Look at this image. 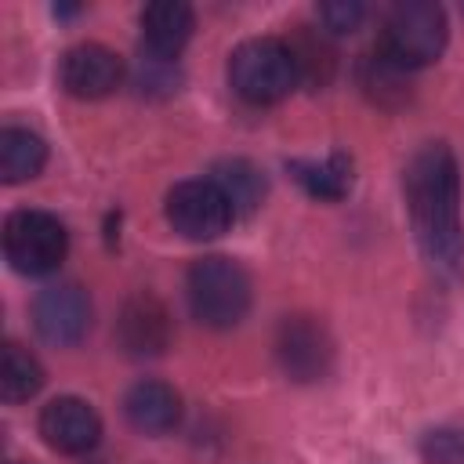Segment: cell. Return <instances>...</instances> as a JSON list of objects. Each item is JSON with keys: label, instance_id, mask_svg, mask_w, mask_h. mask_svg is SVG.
I'll return each instance as SVG.
<instances>
[{"label": "cell", "instance_id": "cell-18", "mask_svg": "<svg viewBox=\"0 0 464 464\" xmlns=\"http://www.w3.org/2000/svg\"><path fill=\"white\" fill-rule=\"evenodd\" d=\"M210 178H214V181L221 185V192L232 199L236 214H246V210H254V207L261 203L265 181H261V174H257L246 160H225V163L214 167Z\"/></svg>", "mask_w": 464, "mask_h": 464}, {"label": "cell", "instance_id": "cell-21", "mask_svg": "<svg viewBox=\"0 0 464 464\" xmlns=\"http://www.w3.org/2000/svg\"><path fill=\"white\" fill-rule=\"evenodd\" d=\"M366 7L359 0H334V4H319V22L330 33H352L362 22Z\"/></svg>", "mask_w": 464, "mask_h": 464}, {"label": "cell", "instance_id": "cell-15", "mask_svg": "<svg viewBox=\"0 0 464 464\" xmlns=\"http://www.w3.org/2000/svg\"><path fill=\"white\" fill-rule=\"evenodd\" d=\"M47 163V145L40 134L25 130V127H4L0 134V178L7 185L29 181L44 170Z\"/></svg>", "mask_w": 464, "mask_h": 464}, {"label": "cell", "instance_id": "cell-9", "mask_svg": "<svg viewBox=\"0 0 464 464\" xmlns=\"http://www.w3.org/2000/svg\"><path fill=\"white\" fill-rule=\"evenodd\" d=\"M33 323H36V334L47 341V344H76L83 341L87 326H91V301H87V290L76 286V283H54L47 286L36 304H33Z\"/></svg>", "mask_w": 464, "mask_h": 464}, {"label": "cell", "instance_id": "cell-3", "mask_svg": "<svg viewBox=\"0 0 464 464\" xmlns=\"http://www.w3.org/2000/svg\"><path fill=\"white\" fill-rule=\"evenodd\" d=\"M228 80H232L236 94L250 105L283 102L301 83L294 54H290L286 40H279V36H254V40L239 44L228 62Z\"/></svg>", "mask_w": 464, "mask_h": 464}, {"label": "cell", "instance_id": "cell-16", "mask_svg": "<svg viewBox=\"0 0 464 464\" xmlns=\"http://www.w3.org/2000/svg\"><path fill=\"white\" fill-rule=\"evenodd\" d=\"M44 388V366L33 352L7 341L0 355V399L4 402H25Z\"/></svg>", "mask_w": 464, "mask_h": 464}, {"label": "cell", "instance_id": "cell-20", "mask_svg": "<svg viewBox=\"0 0 464 464\" xmlns=\"http://www.w3.org/2000/svg\"><path fill=\"white\" fill-rule=\"evenodd\" d=\"M424 464H464V431L460 428H435L420 439Z\"/></svg>", "mask_w": 464, "mask_h": 464}, {"label": "cell", "instance_id": "cell-11", "mask_svg": "<svg viewBox=\"0 0 464 464\" xmlns=\"http://www.w3.org/2000/svg\"><path fill=\"white\" fill-rule=\"evenodd\" d=\"M62 87L72 98H105L123 80V62L105 44H76L62 58Z\"/></svg>", "mask_w": 464, "mask_h": 464}, {"label": "cell", "instance_id": "cell-1", "mask_svg": "<svg viewBox=\"0 0 464 464\" xmlns=\"http://www.w3.org/2000/svg\"><path fill=\"white\" fill-rule=\"evenodd\" d=\"M406 210L420 250L439 268H460L464 225H460V174L450 145H424L406 167Z\"/></svg>", "mask_w": 464, "mask_h": 464}, {"label": "cell", "instance_id": "cell-5", "mask_svg": "<svg viewBox=\"0 0 464 464\" xmlns=\"http://www.w3.org/2000/svg\"><path fill=\"white\" fill-rule=\"evenodd\" d=\"M69 250L65 225L47 210H14L4 221V257L22 276H51Z\"/></svg>", "mask_w": 464, "mask_h": 464}, {"label": "cell", "instance_id": "cell-2", "mask_svg": "<svg viewBox=\"0 0 464 464\" xmlns=\"http://www.w3.org/2000/svg\"><path fill=\"white\" fill-rule=\"evenodd\" d=\"M185 294H188L192 315L203 326H214V330L236 326L250 308V279H246V272L232 257H221V254L199 257L188 268Z\"/></svg>", "mask_w": 464, "mask_h": 464}, {"label": "cell", "instance_id": "cell-10", "mask_svg": "<svg viewBox=\"0 0 464 464\" xmlns=\"http://www.w3.org/2000/svg\"><path fill=\"white\" fill-rule=\"evenodd\" d=\"M40 435L51 450L58 453H91L102 439V420L98 413L76 399V395H62V399H51L40 413Z\"/></svg>", "mask_w": 464, "mask_h": 464}, {"label": "cell", "instance_id": "cell-14", "mask_svg": "<svg viewBox=\"0 0 464 464\" xmlns=\"http://www.w3.org/2000/svg\"><path fill=\"white\" fill-rule=\"evenodd\" d=\"M286 170L315 199H344L352 192V160L344 152H330L326 160H290Z\"/></svg>", "mask_w": 464, "mask_h": 464}, {"label": "cell", "instance_id": "cell-13", "mask_svg": "<svg viewBox=\"0 0 464 464\" xmlns=\"http://www.w3.org/2000/svg\"><path fill=\"white\" fill-rule=\"evenodd\" d=\"M123 413L130 428L145 435H167L181 420V395L163 381H138L123 395Z\"/></svg>", "mask_w": 464, "mask_h": 464}, {"label": "cell", "instance_id": "cell-4", "mask_svg": "<svg viewBox=\"0 0 464 464\" xmlns=\"http://www.w3.org/2000/svg\"><path fill=\"white\" fill-rule=\"evenodd\" d=\"M446 47V11L428 0H406L395 4L381 29V51L402 65L420 69L431 65Z\"/></svg>", "mask_w": 464, "mask_h": 464}, {"label": "cell", "instance_id": "cell-12", "mask_svg": "<svg viewBox=\"0 0 464 464\" xmlns=\"http://www.w3.org/2000/svg\"><path fill=\"white\" fill-rule=\"evenodd\" d=\"M196 29V14L188 4H174V0H163V4H149L141 11V44H145V54L152 58H178L181 47L188 44Z\"/></svg>", "mask_w": 464, "mask_h": 464}, {"label": "cell", "instance_id": "cell-7", "mask_svg": "<svg viewBox=\"0 0 464 464\" xmlns=\"http://www.w3.org/2000/svg\"><path fill=\"white\" fill-rule=\"evenodd\" d=\"M276 359L297 384L326 377L334 362V341L315 315H286L276 330Z\"/></svg>", "mask_w": 464, "mask_h": 464}, {"label": "cell", "instance_id": "cell-17", "mask_svg": "<svg viewBox=\"0 0 464 464\" xmlns=\"http://www.w3.org/2000/svg\"><path fill=\"white\" fill-rule=\"evenodd\" d=\"M406 72H410V69L395 65V62H392L384 51H377V54H370V58L362 62L359 80H362V87H366V94H370L373 102L392 105V102H402V98L410 94Z\"/></svg>", "mask_w": 464, "mask_h": 464}, {"label": "cell", "instance_id": "cell-19", "mask_svg": "<svg viewBox=\"0 0 464 464\" xmlns=\"http://www.w3.org/2000/svg\"><path fill=\"white\" fill-rule=\"evenodd\" d=\"M286 47H290V54H294V65H297V76H301V80H308V83L319 80V83H323V80L330 76L334 54H330V47H326L323 36L308 33V25H297V33L286 36Z\"/></svg>", "mask_w": 464, "mask_h": 464}, {"label": "cell", "instance_id": "cell-8", "mask_svg": "<svg viewBox=\"0 0 464 464\" xmlns=\"http://www.w3.org/2000/svg\"><path fill=\"white\" fill-rule=\"evenodd\" d=\"M170 337H174V323H170L167 304L156 294L138 290L134 297L123 301L120 319H116V341L127 355L134 359L163 355L170 348Z\"/></svg>", "mask_w": 464, "mask_h": 464}, {"label": "cell", "instance_id": "cell-6", "mask_svg": "<svg viewBox=\"0 0 464 464\" xmlns=\"http://www.w3.org/2000/svg\"><path fill=\"white\" fill-rule=\"evenodd\" d=\"M167 221L185 239H218L236 221V207L214 178H188L167 192Z\"/></svg>", "mask_w": 464, "mask_h": 464}]
</instances>
